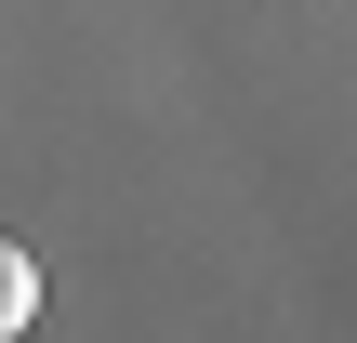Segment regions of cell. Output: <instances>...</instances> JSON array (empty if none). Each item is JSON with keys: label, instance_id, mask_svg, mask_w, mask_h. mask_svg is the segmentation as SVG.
I'll list each match as a JSON object with an SVG mask.
<instances>
[{"label": "cell", "instance_id": "6da1fadb", "mask_svg": "<svg viewBox=\"0 0 357 343\" xmlns=\"http://www.w3.org/2000/svg\"><path fill=\"white\" fill-rule=\"evenodd\" d=\"M26 317H40V264H26V251H0V343L26 330Z\"/></svg>", "mask_w": 357, "mask_h": 343}]
</instances>
